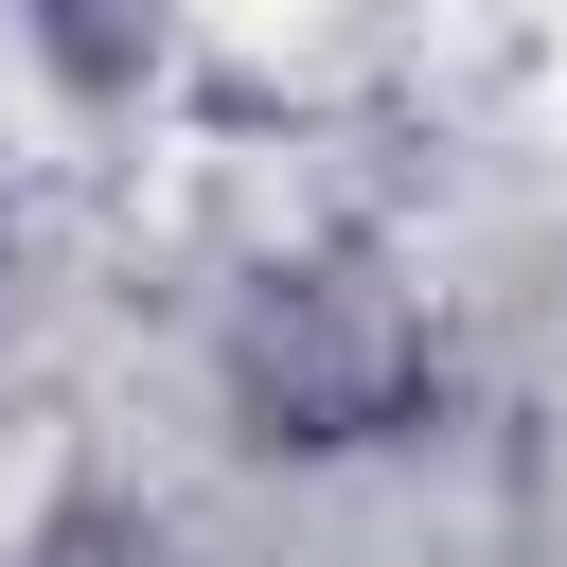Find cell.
I'll return each instance as SVG.
<instances>
[{
    "label": "cell",
    "mask_w": 567,
    "mask_h": 567,
    "mask_svg": "<svg viewBox=\"0 0 567 567\" xmlns=\"http://www.w3.org/2000/svg\"><path fill=\"white\" fill-rule=\"evenodd\" d=\"M0 567H177V496L124 478V461H53L0 532Z\"/></svg>",
    "instance_id": "cell-3"
},
{
    "label": "cell",
    "mask_w": 567,
    "mask_h": 567,
    "mask_svg": "<svg viewBox=\"0 0 567 567\" xmlns=\"http://www.w3.org/2000/svg\"><path fill=\"white\" fill-rule=\"evenodd\" d=\"M71 266H89V213H71V177L35 159V142H0V354L71 301Z\"/></svg>",
    "instance_id": "cell-4"
},
{
    "label": "cell",
    "mask_w": 567,
    "mask_h": 567,
    "mask_svg": "<svg viewBox=\"0 0 567 567\" xmlns=\"http://www.w3.org/2000/svg\"><path fill=\"white\" fill-rule=\"evenodd\" d=\"M195 390H213L230 461L354 478V461H408L443 425L461 337H443V284L390 230H266L195 319Z\"/></svg>",
    "instance_id": "cell-1"
},
{
    "label": "cell",
    "mask_w": 567,
    "mask_h": 567,
    "mask_svg": "<svg viewBox=\"0 0 567 567\" xmlns=\"http://www.w3.org/2000/svg\"><path fill=\"white\" fill-rule=\"evenodd\" d=\"M18 71H35L89 142H142V124L195 89V18H89V0H53V18H18Z\"/></svg>",
    "instance_id": "cell-2"
}]
</instances>
